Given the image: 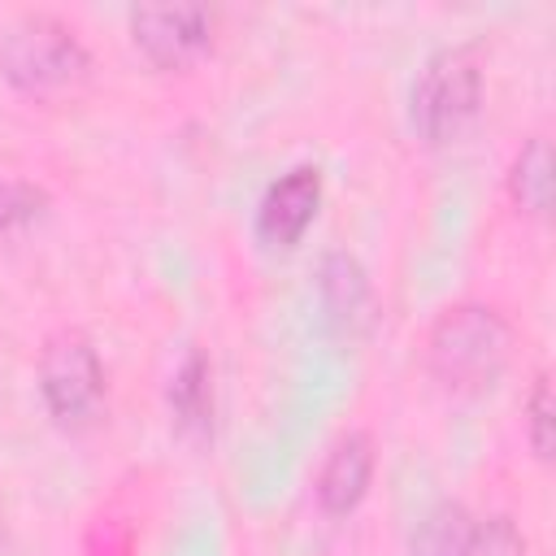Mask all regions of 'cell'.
<instances>
[{
    "instance_id": "1",
    "label": "cell",
    "mask_w": 556,
    "mask_h": 556,
    "mask_svg": "<svg viewBox=\"0 0 556 556\" xmlns=\"http://www.w3.org/2000/svg\"><path fill=\"white\" fill-rule=\"evenodd\" d=\"M513 330L491 304H452L426 334V365L447 391H482L508 365Z\"/></svg>"
},
{
    "instance_id": "2",
    "label": "cell",
    "mask_w": 556,
    "mask_h": 556,
    "mask_svg": "<svg viewBox=\"0 0 556 556\" xmlns=\"http://www.w3.org/2000/svg\"><path fill=\"white\" fill-rule=\"evenodd\" d=\"M0 70L17 91L52 96L78 87L91 70V56L74 26L52 13H26L0 39Z\"/></svg>"
},
{
    "instance_id": "3",
    "label": "cell",
    "mask_w": 556,
    "mask_h": 556,
    "mask_svg": "<svg viewBox=\"0 0 556 556\" xmlns=\"http://www.w3.org/2000/svg\"><path fill=\"white\" fill-rule=\"evenodd\" d=\"M482 70L469 48H439L413 78L408 117L426 143H452L478 113Z\"/></svg>"
},
{
    "instance_id": "4",
    "label": "cell",
    "mask_w": 556,
    "mask_h": 556,
    "mask_svg": "<svg viewBox=\"0 0 556 556\" xmlns=\"http://www.w3.org/2000/svg\"><path fill=\"white\" fill-rule=\"evenodd\" d=\"M39 395L48 413L78 430L104 408V365L83 330H56L39 352Z\"/></svg>"
},
{
    "instance_id": "5",
    "label": "cell",
    "mask_w": 556,
    "mask_h": 556,
    "mask_svg": "<svg viewBox=\"0 0 556 556\" xmlns=\"http://www.w3.org/2000/svg\"><path fill=\"white\" fill-rule=\"evenodd\" d=\"M130 39L148 61L182 70L213 43V13L204 4H143L130 13Z\"/></svg>"
},
{
    "instance_id": "6",
    "label": "cell",
    "mask_w": 556,
    "mask_h": 556,
    "mask_svg": "<svg viewBox=\"0 0 556 556\" xmlns=\"http://www.w3.org/2000/svg\"><path fill=\"white\" fill-rule=\"evenodd\" d=\"M317 204H321V174L313 165H295L278 182H269V191L261 195L256 235L274 248H291L317 217Z\"/></svg>"
},
{
    "instance_id": "7",
    "label": "cell",
    "mask_w": 556,
    "mask_h": 556,
    "mask_svg": "<svg viewBox=\"0 0 556 556\" xmlns=\"http://www.w3.org/2000/svg\"><path fill=\"white\" fill-rule=\"evenodd\" d=\"M369 478H374V443H369V434L348 430V434L326 452V460H321V469H317V482H313L321 513H330V517L352 513V508L365 500Z\"/></svg>"
},
{
    "instance_id": "8",
    "label": "cell",
    "mask_w": 556,
    "mask_h": 556,
    "mask_svg": "<svg viewBox=\"0 0 556 556\" xmlns=\"http://www.w3.org/2000/svg\"><path fill=\"white\" fill-rule=\"evenodd\" d=\"M169 413L178 421L182 434L208 439L213 434V365L204 352H187L178 361V369L169 374Z\"/></svg>"
},
{
    "instance_id": "9",
    "label": "cell",
    "mask_w": 556,
    "mask_h": 556,
    "mask_svg": "<svg viewBox=\"0 0 556 556\" xmlns=\"http://www.w3.org/2000/svg\"><path fill=\"white\" fill-rule=\"evenodd\" d=\"M478 547H482V526L456 500L434 504L413 526V539H408V556H478Z\"/></svg>"
},
{
    "instance_id": "10",
    "label": "cell",
    "mask_w": 556,
    "mask_h": 556,
    "mask_svg": "<svg viewBox=\"0 0 556 556\" xmlns=\"http://www.w3.org/2000/svg\"><path fill=\"white\" fill-rule=\"evenodd\" d=\"M508 195H513L517 208H526L534 217L547 213V204H552V148H547L543 135L526 139L521 152L513 156V165H508Z\"/></svg>"
},
{
    "instance_id": "11",
    "label": "cell",
    "mask_w": 556,
    "mask_h": 556,
    "mask_svg": "<svg viewBox=\"0 0 556 556\" xmlns=\"http://www.w3.org/2000/svg\"><path fill=\"white\" fill-rule=\"evenodd\" d=\"M321 295H326V308L334 317H348V321L361 317L365 304H369V287H365L361 265L352 256H343V252L326 256V265H321Z\"/></svg>"
},
{
    "instance_id": "12",
    "label": "cell",
    "mask_w": 556,
    "mask_h": 556,
    "mask_svg": "<svg viewBox=\"0 0 556 556\" xmlns=\"http://www.w3.org/2000/svg\"><path fill=\"white\" fill-rule=\"evenodd\" d=\"M43 208H48L43 187L22 182V178H0V235L30 226V222H35Z\"/></svg>"
},
{
    "instance_id": "13",
    "label": "cell",
    "mask_w": 556,
    "mask_h": 556,
    "mask_svg": "<svg viewBox=\"0 0 556 556\" xmlns=\"http://www.w3.org/2000/svg\"><path fill=\"white\" fill-rule=\"evenodd\" d=\"M526 434H530V447L534 456H552V387H547V374L534 378L530 387V400H526Z\"/></svg>"
}]
</instances>
